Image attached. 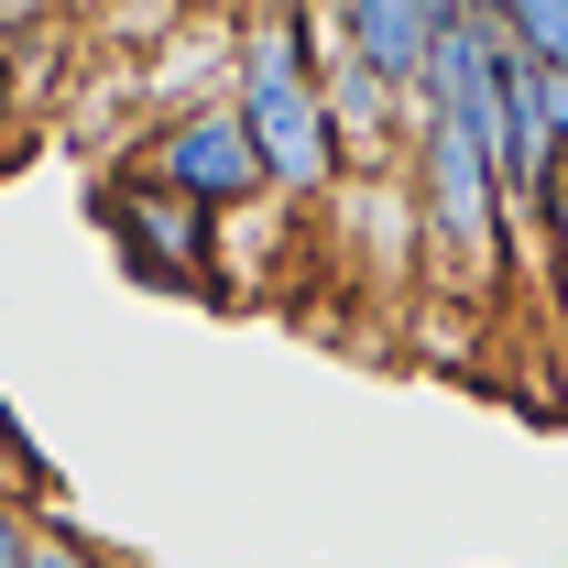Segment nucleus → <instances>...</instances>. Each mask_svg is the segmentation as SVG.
<instances>
[{"label": "nucleus", "instance_id": "obj_6", "mask_svg": "<svg viewBox=\"0 0 568 568\" xmlns=\"http://www.w3.org/2000/svg\"><path fill=\"white\" fill-rule=\"evenodd\" d=\"M33 547H44V503L0 481V568H33Z\"/></svg>", "mask_w": 568, "mask_h": 568}, {"label": "nucleus", "instance_id": "obj_5", "mask_svg": "<svg viewBox=\"0 0 568 568\" xmlns=\"http://www.w3.org/2000/svg\"><path fill=\"white\" fill-rule=\"evenodd\" d=\"M317 22H328L339 55H361L372 77H394V88L416 99L426 67H437V33H448V22H481V11H470V0H328Z\"/></svg>", "mask_w": 568, "mask_h": 568}, {"label": "nucleus", "instance_id": "obj_3", "mask_svg": "<svg viewBox=\"0 0 568 568\" xmlns=\"http://www.w3.org/2000/svg\"><path fill=\"white\" fill-rule=\"evenodd\" d=\"M88 219H99V241H110V263L153 295H197L219 274V219L186 209L175 186H153L142 164H110L99 186H88Z\"/></svg>", "mask_w": 568, "mask_h": 568}, {"label": "nucleus", "instance_id": "obj_10", "mask_svg": "<svg viewBox=\"0 0 568 568\" xmlns=\"http://www.w3.org/2000/svg\"><path fill=\"white\" fill-rule=\"evenodd\" d=\"M547 132H558V186H568V77H547Z\"/></svg>", "mask_w": 568, "mask_h": 568}, {"label": "nucleus", "instance_id": "obj_11", "mask_svg": "<svg viewBox=\"0 0 568 568\" xmlns=\"http://www.w3.org/2000/svg\"><path fill=\"white\" fill-rule=\"evenodd\" d=\"M241 11H284V22H317L328 0H241Z\"/></svg>", "mask_w": 568, "mask_h": 568}, {"label": "nucleus", "instance_id": "obj_9", "mask_svg": "<svg viewBox=\"0 0 568 568\" xmlns=\"http://www.w3.org/2000/svg\"><path fill=\"white\" fill-rule=\"evenodd\" d=\"M11 110H22V44L0 33V132H11Z\"/></svg>", "mask_w": 568, "mask_h": 568}, {"label": "nucleus", "instance_id": "obj_4", "mask_svg": "<svg viewBox=\"0 0 568 568\" xmlns=\"http://www.w3.org/2000/svg\"><path fill=\"white\" fill-rule=\"evenodd\" d=\"M132 164L153 186H175L186 209H209V219H252L274 197V175H263V153H252V132H241L230 99H209V110H153V132H142Z\"/></svg>", "mask_w": 568, "mask_h": 568}, {"label": "nucleus", "instance_id": "obj_7", "mask_svg": "<svg viewBox=\"0 0 568 568\" xmlns=\"http://www.w3.org/2000/svg\"><path fill=\"white\" fill-rule=\"evenodd\" d=\"M33 568H132V558H110L99 536H77L67 514H44V547H33Z\"/></svg>", "mask_w": 568, "mask_h": 568}, {"label": "nucleus", "instance_id": "obj_8", "mask_svg": "<svg viewBox=\"0 0 568 568\" xmlns=\"http://www.w3.org/2000/svg\"><path fill=\"white\" fill-rule=\"evenodd\" d=\"M536 241H547V274H558V295H568V197L536 219Z\"/></svg>", "mask_w": 568, "mask_h": 568}, {"label": "nucleus", "instance_id": "obj_1", "mask_svg": "<svg viewBox=\"0 0 568 568\" xmlns=\"http://www.w3.org/2000/svg\"><path fill=\"white\" fill-rule=\"evenodd\" d=\"M230 110L274 175V209H328L351 186V142L328 110V22H284V11H241V77Z\"/></svg>", "mask_w": 568, "mask_h": 568}, {"label": "nucleus", "instance_id": "obj_2", "mask_svg": "<svg viewBox=\"0 0 568 568\" xmlns=\"http://www.w3.org/2000/svg\"><path fill=\"white\" fill-rule=\"evenodd\" d=\"M405 197H416V252L437 284L459 295H493V274L514 263V197H503V164L493 142L470 132L459 110H416L405 132Z\"/></svg>", "mask_w": 568, "mask_h": 568}]
</instances>
